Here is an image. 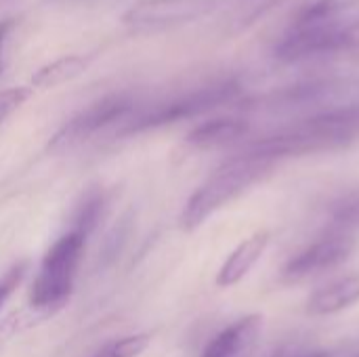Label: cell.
<instances>
[{
    "label": "cell",
    "instance_id": "16",
    "mask_svg": "<svg viewBox=\"0 0 359 357\" xmlns=\"http://www.w3.org/2000/svg\"><path fill=\"white\" fill-rule=\"evenodd\" d=\"M330 219L334 229L349 231V234L353 229H359V185L343 191L330 204Z\"/></svg>",
    "mask_w": 359,
    "mask_h": 357
},
{
    "label": "cell",
    "instance_id": "7",
    "mask_svg": "<svg viewBox=\"0 0 359 357\" xmlns=\"http://www.w3.org/2000/svg\"><path fill=\"white\" fill-rule=\"evenodd\" d=\"M355 246H358V242H355L353 234L332 229L330 234H326L318 242L309 244L305 250H301L297 257H292L284 265L282 282L294 284V282H301L309 276L334 269L351 257Z\"/></svg>",
    "mask_w": 359,
    "mask_h": 357
},
{
    "label": "cell",
    "instance_id": "24",
    "mask_svg": "<svg viewBox=\"0 0 359 357\" xmlns=\"http://www.w3.org/2000/svg\"><path fill=\"white\" fill-rule=\"evenodd\" d=\"M8 29H11V23H2V25H0V48H2V42H4Z\"/></svg>",
    "mask_w": 359,
    "mask_h": 357
},
{
    "label": "cell",
    "instance_id": "4",
    "mask_svg": "<svg viewBox=\"0 0 359 357\" xmlns=\"http://www.w3.org/2000/svg\"><path fill=\"white\" fill-rule=\"evenodd\" d=\"M238 95H240V86L236 82H231V80L215 82V84L189 90L185 95L172 97L168 101L156 103L154 107L141 112L135 120H130L128 126L124 128V133L130 135V133H141V130L166 126V124H172L179 120H187V118L200 116L204 112H210L223 103H229Z\"/></svg>",
    "mask_w": 359,
    "mask_h": 357
},
{
    "label": "cell",
    "instance_id": "10",
    "mask_svg": "<svg viewBox=\"0 0 359 357\" xmlns=\"http://www.w3.org/2000/svg\"><path fill=\"white\" fill-rule=\"evenodd\" d=\"M269 240H271V234L267 229H261V231H255L244 242H240L236 250L221 265L217 274V286L231 288L238 282H242L248 276V271L257 265V261L263 257V252L267 250Z\"/></svg>",
    "mask_w": 359,
    "mask_h": 357
},
{
    "label": "cell",
    "instance_id": "3",
    "mask_svg": "<svg viewBox=\"0 0 359 357\" xmlns=\"http://www.w3.org/2000/svg\"><path fill=\"white\" fill-rule=\"evenodd\" d=\"M84 244L86 236L69 229L44 252L29 292V305L34 309L50 314L67 303L82 263Z\"/></svg>",
    "mask_w": 359,
    "mask_h": 357
},
{
    "label": "cell",
    "instance_id": "19",
    "mask_svg": "<svg viewBox=\"0 0 359 357\" xmlns=\"http://www.w3.org/2000/svg\"><path fill=\"white\" fill-rule=\"evenodd\" d=\"M149 343H151V337L147 332L128 335L105 345L95 357H139L149 347Z\"/></svg>",
    "mask_w": 359,
    "mask_h": 357
},
{
    "label": "cell",
    "instance_id": "15",
    "mask_svg": "<svg viewBox=\"0 0 359 357\" xmlns=\"http://www.w3.org/2000/svg\"><path fill=\"white\" fill-rule=\"evenodd\" d=\"M88 65V59L82 55H67L61 59H55L50 63H46L44 67H40L34 76H32V84L36 88H55L61 86L74 78H78Z\"/></svg>",
    "mask_w": 359,
    "mask_h": 357
},
{
    "label": "cell",
    "instance_id": "23",
    "mask_svg": "<svg viewBox=\"0 0 359 357\" xmlns=\"http://www.w3.org/2000/svg\"><path fill=\"white\" fill-rule=\"evenodd\" d=\"M271 357H328V353L318 349H303V347H282Z\"/></svg>",
    "mask_w": 359,
    "mask_h": 357
},
{
    "label": "cell",
    "instance_id": "13",
    "mask_svg": "<svg viewBox=\"0 0 359 357\" xmlns=\"http://www.w3.org/2000/svg\"><path fill=\"white\" fill-rule=\"evenodd\" d=\"M303 122L320 133H326L351 145L359 137V103L320 112L316 116L305 118Z\"/></svg>",
    "mask_w": 359,
    "mask_h": 357
},
{
    "label": "cell",
    "instance_id": "2",
    "mask_svg": "<svg viewBox=\"0 0 359 357\" xmlns=\"http://www.w3.org/2000/svg\"><path fill=\"white\" fill-rule=\"evenodd\" d=\"M353 48H359V8L318 21H294L276 44V57L294 63Z\"/></svg>",
    "mask_w": 359,
    "mask_h": 357
},
{
    "label": "cell",
    "instance_id": "18",
    "mask_svg": "<svg viewBox=\"0 0 359 357\" xmlns=\"http://www.w3.org/2000/svg\"><path fill=\"white\" fill-rule=\"evenodd\" d=\"M358 8L359 0H316L309 6L301 8V13L297 15V21H318V19H326V17L358 11Z\"/></svg>",
    "mask_w": 359,
    "mask_h": 357
},
{
    "label": "cell",
    "instance_id": "22",
    "mask_svg": "<svg viewBox=\"0 0 359 357\" xmlns=\"http://www.w3.org/2000/svg\"><path fill=\"white\" fill-rule=\"evenodd\" d=\"M27 267H29L27 261H19V263H15L6 274L0 278V309H2V305L8 301V297L17 290V286L23 282Z\"/></svg>",
    "mask_w": 359,
    "mask_h": 357
},
{
    "label": "cell",
    "instance_id": "21",
    "mask_svg": "<svg viewBox=\"0 0 359 357\" xmlns=\"http://www.w3.org/2000/svg\"><path fill=\"white\" fill-rule=\"evenodd\" d=\"M29 95H32V90L25 88V86L0 90V124H2L15 109H19V107L29 99Z\"/></svg>",
    "mask_w": 359,
    "mask_h": 357
},
{
    "label": "cell",
    "instance_id": "14",
    "mask_svg": "<svg viewBox=\"0 0 359 357\" xmlns=\"http://www.w3.org/2000/svg\"><path fill=\"white\" fill-rule=\"evenodd\" d=\"M343 88V82L339 80H311V82H301L294 86H288L276 95L269 97V105H307V103H318L324 99H330Z\"/></svg>",
    "mask_w": 359,
    "mask_h": 357
},
{
    "label": "cell",
    "instance_id": "5",
    "mask_svg": "<svg viewBox=\"0 0 359 357\" xmlns=\"http://www.w3.org/2000/svg\"><path fill=\"white\" fill-rule=\"evenodd\" d=\"M135 109V101L130 95H107L82 112H78L74 118H69L50 139L48 149L53 151H65L86 139H90L95 133L103 130L105 126L126 118Z\"/></svg>",
    "mask_w": 359,
    "mask_h": 357
},
{
    "label": "cell",
    "instance_id": "17",
    "mask_svg": "<svg viewBox=\"0 0 359 357\" xmlns=\"http://www.w3.org/2000/svg\"><path fill=\"white\" fill-rule=\"evenodd\" d=\"M103 210V194L101 191H90L84 202L78 206L74 221H72V231H80L82 236L88 238V234L97 227L99 217Z\"/></svg>",
    "mask_w": 359,
    "mask_h": 357
},
{
    "label": "cell",
    "instance_id": "20",
    "mask_svg": "<svg viewBox=\"0 0 359 357\" xmlns=\"http://www.w3.org/2000/svg\"><path fill=\"white\" fill-rule=\"evenodd\" d=\"M278 4H282V0H240L236 15H233V25L238 29H246L248 25L257 23Z\"/></svg>",
    "mask_w": 359,
    "mask_h": 357
},
{
    "label": "cell",
    "instance_id": "11",
    "mask_svg": "<svg viewBox=\"0 0 359 357\" xmlns=\"http://www.w3.org/2000/svg\"><path fill=\"white\" fill-rule=\"evenodd\" d=\"M359 301V271L339 278L322 288H318L309 299L305 311L313 318L332 316L343 309L353 307Z\"/></svg>",
    "mask_w": 359,
    "mask_h": 357
},
{
    "label": "cell",
    "instance_id": "12",
    "mask_svg": "<svg viewBox=\"0 0 359 357\" xmlns=\"http://www.w3.org/2000/svg\"><path fill=\"white\" fill-rule=\"evenodd\" d=\"M248 133V122L244 118H212L202 122L187 135V143L196 149H212L229 145Z\"/></svg>",
    "mask_w": 359,
    "mask_h": 357
},
{
    "label": "cell",
    "instance_id": "6",
    "mask_svg": "<svg viewBox=\"0 0 359 357\" xmlns=\"http://www.w3.org/2000/svg\"><path fill=\"white\" fill-rule=\"evenodd\" d=\"M349 143L330 137L326 133H320L305 122H299L290 128H284L276 135L263 137L250 145H246V151L261 156L269 162H278L284 158H294V156H307V154H320V151H337L345 149Z\"/></svg>",
    "mask_w": 359,
    "mask_h": 357
},
{
    "label": "cell",
    "instance_id": "8",
    "mask_svg": "<svg viewBox=\"0 0 359 357\" xmlns=\"http://www.w3.org/2000/svg\"><path fill=\"white\" fill-rule=\"evenodd\" d=\"M212 4V0H137L122 21L133 29H172L204 17Z\"/></svg>",
    "mask_w": 359,
    "mask_h": 357
},
{
    "label": "cell",
    "instance_id": "9",
    "mask_svg": "<svg viewBox=\"0 0 359 357\" xmlns=\"http://www.w3.org/2000/svg\"><path fill=\"white\" fill-rule=\"evenodd\" d=\"M263 332V316L250 314L223 328L204 347L202 357H252Z\"/></svg>",
    "mask_w": 359,
    "mask_h": 357
},
{
    "label": "cell",
    "instance_id": "1",
    "mask_svg": "<svg viewBox=\"0 0 359 357\" xmlns=\"http://www.w3.org/2000/svg\"><path fill=\"white\" fill-rule=\"evenodd\" d=\"M273 164L276 162H269L246 149L225 160L187 200L181 213V227L185 231L198 229L210 215L265 179Z\"/></svg>",
    "mask_w": 359,
    "mask_h": 357
}]
</instances>
